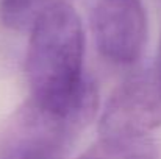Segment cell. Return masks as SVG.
<instances>
[{
	"instance_id": "obj_1",
	"label": "cell",
	"mask_w": 161,
	"mask_h": 159,
	"mask_svg": "<svg viewBox=\"0 0 161 159\" xmlns=\"http://www.w3.org/2000/svg\"><path fill=\"white\" fill-rule=\"evenodd\" d=\"M28 33V100L64 115L97 109L96 86L83 75L85 30L72 3L63 2L46 9Z\"/></svg>"
},
{
	"instance_id": "obj_2",
	"label": "cell",
	"mask_w": 161,
	"mask_h": 159,
	"mask_svg": "<svg viewBox=\"0 0 161 159\" xmlns=\"http://www.w3.org/2000/svg\"><path fill=\"white\" fill-rule=\"evenodd\" d=\"M161 126V83L152 69L130 77L109 97L99 122L100 137L149 136Z\"/></svg>"
},
{
	"instance_id": "obj_3",
	"label": "cell",
	"mask_w": 161,
	"mask_h": 159,
	"mask_svg": "<svg viewBox=\"0 0 161 159\" xmlns=\"http://www.w3.org/2000/svg\"><path fill=\"white\" fill-rule=\"evenodd\" d=\"M99 53L114 64H135L147 42V14L141 0H99L91 19Z\"/></svg>"
},
{
	"instance_id": "obj_4",
	"label": "cell",
	"mask_w": 161,
	"mask_h": 159,
	"mask_svg": "<svg viewBox=\"0 0 161 159\" xmlns=\"http://www.w3.org/2000/svg\"><path fill=\"white\" fill-rule=\"evenodd\" d=\"M78 159H160V153L150 136L100 137Z\"/></svg>"
},
{
	"instance_id": "obj_5",
	"label": "cell",
	"mask_w": 161,
	"mask_h": 159,
	"mask_svg": "<svg viewBox=\"0 0 161 159\" xmlns=\"http://www.w3.org/2000/svg\"><path fill=\"white\" fill-rule=\"evenodd\" d=\"M63 2L72 0H0V22L14 31H30L46 9Z\"/></svg>"
},
{
	"instance_id": "obj_6",
	"label": "cell",
	"mask_w": 161,
	"mask_h": 159,
	"mask_svg": "<svg viewBox=\"0 0 161 159\" xmlns=\"http://www.w3.org/2000/svg\"><path fill=\"white\" fill-rule=\"evenodd\" d=\"M152 70L155 72L157 78L160 80V83H161V39H160V49H158V55H157V61H155V64H153Z\"/></svg>"
}]
</instances>
